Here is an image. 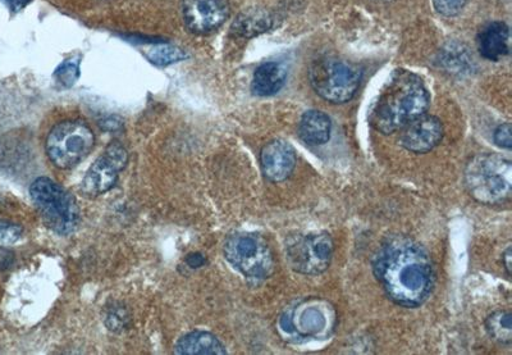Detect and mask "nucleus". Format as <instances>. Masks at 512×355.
Returning <instances> with one entry per match:
<instances>
[{
  "label": "nucleus",
  "mask_w": 512,
  "mask_h": 355,
  "mask_svg": "<svg viewBox=\"0 0 512 355\" xmlns=\"http://www.w3.org/2000/svg\"><path fill=\"white\" fill-rule=\"evenodd\" d=\"M373 271L388 298L402 307L423 304L434 285L431 257L422 245L405 236L387 240L373 261Z\"/></svg>",
  "instance_id": "nucleus-1"
},
{
  "label": "nucleus",
  "mask_w": 512,
  "mask_h": 355,
  "mask_svg": "<svg viewBox=\"0 0 512 355\" xmlns=\"http://www.w3.org/2000/svg\"><path fill=\"white\" fill-rule=\"evenodd\" d=\"M429 102L423 81L411 72H399L392 77L370 115V124L382 134H393L425 115Z\"/></svg>",
  "instance_id": "nucleus-2"
},
{
  "label": "nucleus",
  "mask_w": 512,
  "mask_h": 355,
  "mask_svg": "<svg viewBox=\"0 0 512 355\" xmlns=\"http://www.w3.org/2000/svg\"><path fill=\"white\" fill-rule=\"evenodd\" d=\"M465 185L479 203L505 202L512 193V163L497 154H480L465 170Z\"/></svg>",
  "instance_id": "nucleus-3"
},
{
  "label": "nucleus",
  "mask_w": 512,
  "mask_h": 355,
  "mask_svg": "<svg viewBox=\"0 0 512 355\" xmlns=\"http://www.w3.org/2000/svg\"><path fill=\"white\" fill-rule=\"evenodd\" d=\"M32 202L40 212L45 225L57 234L68 235L77 229L80 209L76 199L57 182L39 177L30 188Z\"/></svg>",
  "instance_id": "nucleus-4"
},
{
  "label": "nucleus",
  "mask_w": 512,
  "mask_h": 355,
  "mask_svg": "<svg viewBox=\"0 0 512 355\" xmlns=\"http://www.w3.org/2000/svg\"><path fill=\"white\" fill-rule=\"evenodd\" d=\"M361 77L363 72L358 66L333 57L318 59L309 72L310 84L315 93L335 104L350 102L355 97Z\"/></svg>",
  "instance_id": "nucleus-5"
},
{
  "label": "nucleus",
  "mask_w": 512,
  "mask_h": 355,
  "mask_svg": "<svg viewBox=\"0 0 512 355\" xmlns=\"http://www.w3.org/2000/svg\"><path fill=\"white\" fill-rule=\"evenodd\" d=\"M94 144V133L85 122L64 121L50 131L47 154L54 165L62 170H68L88 157Z\"/></svg>",
  "instance_id": "nucleus-6"
},
{
  "label": "nucleus",
  "mask_w": 512,
  "mask_h": 355,
  "mask_svg": "<svg viewBox=\"0 0 512 355\" xmlns=\"http://www.w3.org/2000/svg\"><path fill=\"white\" fill-rule=\"evenodd\" d=\"M224 256L236 270L249 279H267L274 272L271 248L258 235L231 236L224 245Z\"/></svg>",
  "instance_id": "nucleus-7"
},
{
  "label": "nucleus",
  "mask_w": 512,
  "mask_h": 355,
  "mask_svg": "<svg viewBox=\"0 0 512 355\" xmlns=\"http://www.w3.org/2000/svg\"><path fill=\"white\" fill-rule=\"evenodd\" d=\"M335 245L326 232L297 236L287 245L288 262L303 275H319L331 265Z\"/></svg>",
  "instance_id": "nucleus-8"
},
{
  "label": "nucleus",
  "mask_w": 512,
  "mask_h": 355,
  "mask_svg": "<svg viewBox=\"0 0 512 355\" xmlns=\"http://www.w3.org/2000/svg\"><path fill=\"white\" fill-rule=\"evenodd\" d=\"M127 163V150L117 141L109 144L103 156L96 159L94 165L89 168L82 181V191L91 197L107 193L116 185L118 172L125 170Z\"/></svg>",
  "instance_id": "nucleus-9"
},
{
  "label": "nucleus",
  "mask_w": 512,
  "mask_h": 355,
  "mask_svg": "<svg viewBox=\"0 0 512 355\" xmlns=\"http://www.w3.org/2000/svg\"><path fill=\"white\" fill-rule=\"evenodd\" d=\"M230 15L226 0H182V17L187 29L196 34L217 30Z\"/></svg>",
  "instance_id": "nucleus-10"
},
{
  "label": "nucleus",
  "mask_w": 512,
  "mask_h": 355,
  "mask_svg": "<svg viewBox=\"0 0 512 355\" xmlns=\"http://www.w3.org/2000/svg\"><path fill=\"white\" fill-rule=\"evenodd\" d=\"M402 147L416 154L431 152L443 138L442 122L434 116H420L404 127Z\"/></svg>",
  "instance_id": "nucleus-11"
},
{
  "label": "nucleus",
  "mask_w": 512,
  "mask_h": 355,
  "mask_svg": "<svg viewBox=\"0 0 512 355\" xmlns=\"http://www.w3.org/2000/svg\"><path fill=\"white\" fill-rule=\"evenodd\" d=\"M260 163L263 174L269 181H285L295 170V149L285 140H273L260 153Z\"/></svg>",
  "instance_id": "nucleus-12"
},
{
  "label": "nucleus",
  "mask_w": 512,
  "mask_h": 355,
  "mask_svg": "<svg viewBox=\"0 0 512 355\" xmlns=\"http://www.w3.org/2000/svg\"><path fill=\"white\" fill-rule=\"evenodd\" d=\"M480 54L489 61H500L509 54L510 31L504 22H492L479 34Z\"/></svg>",
  "instance_id": "nucleus-13"
},
{
  "label": "nucleus",
  "mask_w": 512,
  "mask_h": 355,
  "mask_svg": "<svg viewBox=\"0 0 512 355\" xmlns=\"http://www.w3.org/2000/svg\"><path fill=\"white\" fill-rule=\"evenodd\" d=\"M287 70L282 63L268 62L256 68L251 90L259 97H271L285 85Z\"/></svg>",
  "instance_id": "nucleus-14"
},
{
  "label": "nucleus",
  "mask_w": 512,
  "mask_h": 355,
  "mask_svg": "<svg viewBox=\"0 0 512 355\" xmlns=\"http://www.w3.org/2000/svg\"><path fill=\"white\" fill-rule=\"evenodd\" d=\"M332 124L326 113L308 111L299 124L300 139L308 145H323L331 138Z\"/></svg>",
  "instance_id": "nucleus-15"
},
{
  "label": "nucleus",
  "mask_w": 512,
  "mask_h": 355,
  "mask_svg": "<svg viewBox=\"0 0 512 355\" xmlns=\"http://www.w3.org/2000/svg\"><path fill=\"white\" fill-rule=\"evenodd\" d=\"M175 352L182 355H223L227 353L216 336L200 331L191 332L178 341Z\"/></svg>",
  "instance_id": "nucleus-16"
},
{
  "label": "nucleus",
  "mask_w": 512,
  "mask_h": 355,
  "mask_svg": "<svg viewBox=\"0 0 512 355\" xmlns=\"http://www.w3.org/2000/svg\"><path fill=\"white\" fill-rule=\"evenodd\" d=\"M272 25L271 17L268 13L251 9V11L242 13L232 26V31L242 38H251L258 34L264 33Z\"/></svg>",
  "instance_id": "nucleus-17"
},
{
  "label": "nucleus",
  "mask_w": 512,
  "mask_h": 355,
  "mask_svg": "<svg viewBox=\"0 0 512 355\" xmlns=\"http://www.w3.org/2000/svg\"><path fill=\"white\" fill-rule=\"evenodd\" d=\"M145 57L155 66L167 67L185 61L189 56L184 49L178 48L176 45L158 44L146 50Z\"/></svg>",
  "instance_id": "nucleus-18"
},
{
  "label": "nucleus",
  "mask_w": 512,
  "mask_h": 355,
  "mask_svg": "<svg viewBox=\"0 0 512 355\" xmlns=\"http://www.w3.org/2000/svg\"><path fill=\"white\" fill-rule=\"evenodd\" d=\"M512 317L510 312L498 311L487 318L486 327L491 338L502 344L512 341Z\"/></svg>",
  "instance_id": "nucleus-19"
},
{
  "label": "nucleus",
  "mask_w": 512,
  "mask_h": 355,
  "mask_svg": "<svg viewBox=\"0 0 512 355\" xmlns=\"http://www.w3.org/2000/svg\"><path fill=\"white\" fill-rule=\"evenodd\" d=\"M80 79V58L72 57L59 65L54 72V80L61 88H71Z\"/></svg>",
  "instance_id": "nucleus-20"
},
{
  "label": "nucleus",
  "mask_w": 512,
  "mask_h": 355,
  "mask_svg": "<svg viewBox=\"0 0 512 355\" xmlns=\"http://www.w3.org/2000/svg\"><path fill=\"white\" fill-rule=\"evenodd\" d=\"M466 2L468 0H433L434 8L446 17L459 15L463 11Z\"/></svg>",
  "instance_id": "nucleus-21"
},
{
  "label": "nucleus",
  "mask_w": 512,
  "mask_h": 355,
  "mask_svg": "<svg viewBox=\"0 0 512 355\" xmlns=\"http://www.w3.org/2000/svg\"><path fill=\"white\" fill-rule=\"evenodd\" d=\"M22 227L16 223L0 220V241L4 244L16 243L22 235Z\"/></svg>",
  "instance_id": "nucleus-22"
},
{
  "label": "nucleus",
  "mask_w": 512,
  "mask_h": 355,
  "mask_svg": "<svg viewBox=\"0 0 512 355\" xmlns=\"http://www.w3.org/2000/svg\"><path fill=\"white\" fill-rule=\"evenodd\" d=\"M495 143L498 147L511 149L512 147V130L510 124H504L497 127L495 135H493Z\"/></svg>",
  "instance_id": "nucleus-23"
},
{
  "label": "nucleus",
  "mask_w": 512,
  "mask_h": 355,
  "mask_svg": "<svg viewBox=\"0 0 512 355\" xmlns=\"http://www.w3.org/2000/svg\"><path fill=\"white\" fill-rule=\"evenodd\" d=\"M105 321H107V326L109 329L120 331L123 329V326H125L126 318L125 314L122 312L114 311L108 314V317L105 318Z\"/></svg>",
  "instance_id": "nucleus-24"
},
{
  "label": "nucleus",
  "mask_w": 512,
  "mask_h": 355,
  "mask_svg": "<svg viewBox=\"0 0 512 355\" xmlns=\"http://www.w3.org/2000/svg\"><path fill=\"white\" fill-rule=\"evenodd\" d=\"M15 263V253L7 248L0 247V271L8 270Z\"/></svg>",
  "instance_id": "nucleus-25"
},
{
  "label": "nucleus",
  "mask_w": 512,
  "mask_h": 355,
  "mask_svg": "<svg viewBox=\"0 0 512 355\" xmlns=\"http://www.w3.org/2000/svg\"><path fill=\"white\" fill-rule=\"evenodd\" d=\"M207 263V259L201 253H192L186 258V265L191 268H200Z\"/></svg>",
  "instance_id": "nucleus-26"
},
{
  "label": "nucleus",
  "mask_w": 512,
  "mask_h": 355,
  "mask_svg": "<svg viewBox=\"0 0 512 355\" xmlns=\"http://www.w3.org/2000/svg\"><path fill=\"white\" fill-rule=\"evenodd\" d=\"M4 2L8 4L13 12H18L21 11L22 8H25L31 0H4Z\"/></svg>",
  "instance_id": "nucleus-27"
},
{
  "label": "nucleus",
  "mask_w": 512,
  "mask_h": 355,
  "mask_svg": "<svg viewBox=\"0 0 512 355\" xmlns=\"http://www.w3.org/2000/svg\"><path fill=\"white\" fill-rule=\"evenodd\" d=\"M511 248H507L506 252L504 253V257H502V262H504L505 268L507 273H509V276L511 275Z\"/></svg>",
  "instance_id": "nucleus-28"
}]
</instances>
